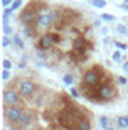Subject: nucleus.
I'll use <instances>...</instances> for the list:
<instances>
[{
  "label": "nucleus",
  "mask_w": 128,
  "mask_h": 130,
  "mask_svg": "<svg viewBox=\"0 0 128 130\" xmlns=\"http://www.w3.org/2000/svg\"><path fill=\"white\" fill-rule=\"evenodd\" d=\"M115 31L119 34H128V26H125V24H115Z\"/></svg>",
  "instance_id": "2eb2a0df"
},
{
  "label": "nucleus",
  "mask_w": 128,
  "mask_h": 130,
  "mask_svg": "<svg viewBox=\"0 0 128 130\" xmlns=\"http://www.w3.org/2000/svg\"><path fill=\"white\" fill-rule=\"evenodd\" d=\"M34 119H35V112H34L32 109H26V108H24L21 119H19V122L13 128H29V127L32 125Z\"/></svg>",
  "instance_id": "39448f33"
},
{
  "label": "nucleus",
  "mask_w": 128,
  "mask_h": 130,
  "mask_svg": "<svg viewBox=\"0 0 128 130\" xmlns=\"http://www.w3.org/2000/svg\"><path fill=\"white\" fill-rule=\"evenodd\" d=\"M77 128H80V130H90L93 128V124H91V116H87V117H83L80 122H78V127Z\"/></svg>",
  "instance_id": "9d476101"
},
{
  "label": "nucleus",
  "mask_w": 128,
  "mask_h": 130,
  "mask_svg": "<svg viewBox=\"0 0 128 130\" xmlns=\"http://www.w3.org/2000/svg\"><path fill=\"white\" fill-rule=\"evenodd\" d=\"M126 26H128V24H126Z\"/></svg>",
  "instance_id": "c756f323"
},
{
  "label": "nucleus",
  "mask_w": 128,
  "mask_h": 130,
  "mask_svg": "<svg viewBox=\"0 0 128 130\" xmlns=\"http://www.w3.org/2000/svg\"><path fill=\"white\" fill-rule=\"evenodd\" d=\"M117 127L119 128H128V116H122L117 119Z\"/></svg>",
  "instance_id": "9b49d317"
},
{
  "label": "nucleus",
  "mask_w": 128,
  "mask_h": 130,
  "mask_svg": "<svg viewBox=\"0 0 128 130\" xmlns=\"http://www.w3.org/2000/svg\"><path fill=\"white\" fill-rule=\"evenodd\" d=\"M51 37H53V40H55V43H59V42H61L59 32H51Z\"/></svg>",
  "instance_id": "5701e85b"
},
{
  "label": "nucleus",
  "mask_w": 128,
  "mask_h": 130,
  "mask_svg": "<svg viewBox=\"0 0 128 130\" xmlns=\"http://www.w3.org/2000/svg\"><path fill=\"white\" fill-rule=\"evenodd\" d=\"M3 68L10 69V68H11V61H10V59H3Z\"/></svg>",
  "instance_id": "bb28decb"
},
{
  "label": "nucleus",
  "mask_w": 128,
  "mask_h": 130,
  "mask_svg": "<svg viewBox=\"0 0 128 130\" xmlns=\"http://www.w3.org/2000/svg\"><path fill=\"white\" fill-rule=\"evenodd\" d=\"M11 32H13V27L10 26V24H3V34L5 36H10Z\"/></svg>",
  "instance_id": "aec40b11"
},
{
  "label": "nucleus",
  "mask_w": 128,
  "mask_h": 130,
  "mask_svg": "<svg viewBox=\"0 0 128 130\" xmlns=\"http://www.w3.org/2000/svg\"><path fill=\"white\" fill-rule=\"evenodd\" d=\"M125 3H128V0H125Z\"/></svg>",
  "instance_id": "c85d7f7f"
},
{
  "label": "nucleus",
  "mask_w": 128,
  "mask_h": 130,
  "mask_svg": "<svg viewBox=\"0 0 128 130\" xmlns=\"http://www.w3.org/2000/svg\"><path fill=\"white\" fill-rule=\"evenodd\" d=\"M88 3L91 5V7H95V8H104L106 7V0H88Z\"/></svg>",
  "instance_id": "ddd939ff"
},
{
  "label": "nucleus",
  "mask_w": 128,
  "mask_h": 130,
  "mask_svg": "<svg viewBox=\"0 0 128 130\" xmlns=\"http://www.w3.org/2000/svg\"><path fill=\"white\" fill-rule=\"evenodd\" d=\"M62 82H64V85H72L74 84V76L72 74H64V77H62Z\"/></svg>",
  "instance_id": "4468645a"
},
{
  "label": "nucleus",
  "mask_w": 128,
  "mask_h": 130,
  "mask_svg": "<svg viewBox=\"0 0 128 130\" xmlns=\"http://www.w3.org/2000/svg\"><path fill=\"white\" fill-rule=\"evenodd\" d=\"M13 43L16 45L18 48H24V40L19 34H13Z\"/></svg>",
  "instance_id": "f8f14e48"
},
{
  "label": "nucleus",
  "mask_w": 128,
  "mask_h": 130,
  "mask_svg": "<svg viewBox=\"0 0 128 130\" xmlns=\"http://www.w3.org/2000/svg\"><path fill=\"white\" fill-rule=\"evenodd\" d=\"M35 27L38 29V31H43V29L51 27V23H50V16H48V13L42 11V13L37 14V18H35Z\"/></svg>",
  "instance_id": "6e6552de"
},
{
  "label": "nucleus",
  "mask_w": 128,
  "mask_h": 130,
  "mask_svg": "<svg viewBox=\"0 0 128 130\" xmlns=\"http://www.w3.org/2000/svg\"><path fill=\"white\" fill-rule=\"evenodd\" d=\"M2 47L3 48H8L10 47V39H8V36H5V34H3V37H2Z\"/></svg>",
  "instance_id": "412c9836"
},
{
  "label": "nucleus",
  "mask_w": 128,
  "mask_h": 130,
  "mask_svg": "<svg viewBox=\"0 0 128 130\" xmlns=\"http://www.w3.org/2000/svg\"><path fill=\"white\" fill-rule=\"evenodd\" d=\"M23 111H24V108L21 104H14V106H5L3 104V117L7 122H11L13 127L19 122V119L23 116Z\"/></svg>",
  "instance_id": "7ed1b4c3"
},
{
  "label": "nucleus",
  "mask_w": 128,
  "mask_h": 130,
  "mask_svg": "<svg viewBox=\"0 0 128 130\" xmlns=\"http://www.w3.org/2000/svg\"><path fill=\"white\" fill-rule=\"evenodd\" d=\"M48 16H50V23H51V27H61L62 26V21H64V14H62V10L59 8H51L48 11Z\"/></svg>",
  "instance_id": "0eeeda50"
},
{
  "label": "nucleus",
  "mask_w": 128,
  "mask_h": 130,
  "mask_svg": "<svg viewBox=\"0 0 128 130\" xmlns=\"http://www.w3.org/2000/svg\"><path fill=\"white\" fill-rule=\"evenodd\" d=\"M71 95H72V98H78V96H80V90L75 88V87H72L71 88Z\"/></svg>",
  "instance_id": "4be33fe9"
},
{
  "label": "nucleus",
  "mask_w": 128,
  "mask_h": 130,
  "mask_svg": "<svg viewBox=\"0 0 128 130\" xmlns=\"http://www.w3.org/2000/svg\"><path fill=\"white\" fill-rule=\"evenodd\" d=\"M123 69H125L126 74H128V63H123Z\"/></svg>",
  "instance_id": "cd10ccee"
},
{
  "label": "nucleus",
  "mask_w": 128,
  "mask_h": 130,
  "mask_svg": "<svg viewBox=\"0 0 128 130\" xmlns=\"http://www.w3.org/2000/svg\"><path fill=\"white\" fill-rule=\"evenodd\" d=\"M106 69L101 68L99 64H95V66L88 68L85 72H83V77H82V85L80 88H95L101 84L102 77L106 76Z\"/></svg>",
  "instance_id": "f257e3e1"
},
{
  "label": "nucleus",
  "mask_w": 128,
  "mask_h": 130,
  "mask_svg": "<svg viewBox=\"0 0 128 130\" xmlns=\"http://www.w3.org/2000/svg\"><path fill=\"white\" fill-rule=\"evenodd\" d=\"M115 47L119 48V50H126V47H128V45H125V43H122V42H115Z\"/></svg>",
  "instance_id": "393cba45"
},
{
  "label": "nucleus",
  "mask_w": 128,
  "mask_h": 130,
  "mask_svg": "<svg viewBox=\"0 0 128 130\" xmlns=\"http://www.w3.org/2000/svg\"><path fill=\"white\" fill-rule=\"evenodd\" d=\"M101 19H104V21H107V23H112V21H115V16L114 14H109V13H102Z\"/></svg>",
  "instance_id": "dca6fc26"
},
{
  "label": "nucleus",
  "mask_w": 128,
  "mask_h": 130,
  "mask_svg": "<svg viewBox=\"0 0 128 130\" xmlns=\"http://www.w3.org/2000/svg\"><path fill=\"white\" fill-rule=\"evenodd\" d=\"M53 45H56V43H55V40H53L51 34H43V36L37 40L35 48L38 50V52H48V50L53 48Z\"/></svg>",
  "instance_id": "423d86ee"
},
{
  "label": "nucleus",
  "mask_w": 128,
  "mask_h": 130,
  "mask_svg": "<svg viewBox=\"0 0 128 130\" xmlns=\"http://www.w3.org/2000/svg\"><path fill=\"white\" fill-rule=\"evenodd\" d=\"M3 104L5 106H14V104H21V93L13 87H7L3 90Z\"/></svg>",
  "instance_id": "20e7f679"
},
{
  "label": "nucleus",
  "mask_w": 128,
  "mask_h": 130,
  "mask_svg": "<svg viewBox=\"0 0 128 130\" xmlns=\"http://www.w3.org/2000/svg\"><path fill=\"white\" fill-rule=\"evenodd\" d=\"M99 127L101 128H109V119H107V117H101L99 119Z\"/></svg>",
  "instance_id": "f3484780"
},
{
  "label": "nucleus",
  "mask_w": 128,
  "mask_h": 130,
  "mask_svg": "<svg viewBox=\"0 0 128 130\" xmlns=\"http://www.w3.org/2000/svg\"><path fill=\"white\" fill-rule=\"evenodd\" d=\"M117 80H119V84H120V85H126V84H128V80H126V79L125 77H117Z\"/></svg>",
  "instance_id": "a878e982"
},
{
  "label": "nucleus",
  "mask_w": 128,
  "mask_h": 130,
  "mask_svg": "<svg viewBox=\"0 0 128 130\" xmlns=\"http://www.w3.org/2000/svg\"><path fill=\"white\" fill-rule=\"evenodd\" d=\"M16 87H18V92L21 93L23 98H32L34 93L37 90H40V85L35 84L34 80H31V79H21V80H18Z\"/></svg>",
  "instance_id": "f03ea898"
},
{
  "label": "nucleus",
  "mask_w": 128,
  "mask_h": 130,
  "mask_svg": "<svg viewBox=\"0 0 128 130\" xmlns=\"http://www.w3.org/2000/svg\"><path fill=\"white\" fill-rule=\"evenodd\" d=\"M120 58H122L120 52H114V55H112V59H114V61H120Z\"/></svg>",
  "instance_id": "b1692460"
},
{
  "label": "nucleus",
  "mask_w": 128,
  "mask_h": 130,
  "mask_svg": "<svg viewBox=\"0 0 128 130\" xmlns=\"http://www.w3.org/2000/svg\"><path fill=\"white\" fill-rule=\"evenodd\" d=\"M62 14H64V24H69V23H72V21H75L77 16H78V13L75 11V10H72V8H64L62 10Z\"/></svg>",
  "instance_id": "1a4fd4ad"
},
{
  "label": "nucleus",
  "mask_w": 128,
  "mask_h": 130,
  "mask_svg": "<svg viewBox=\"0 0 128 130\" xmlns=\"http://www.w3.org/2000/svg\"><path fill=\"white\" fill-rule=\"evenodd\" d=\"M10 77H11V72H10V69H5V68H3V71H2V79L7 82Z\"/></svg>",
  "instance_id": "6ab92c4d"
},
{
  "label": "nucleus",
  "mask_w": 128,
  "mask_h": 130,
  "mask_svg": "<svg viewBox=\"0 0 128 130\" xmlns=\"http://www.w3.org/2000/svg\"><path fill=\"white\" fill-rule=\"evenodd\" d=\"M21 5H23V0H13V3H11V7H10V8H11V11H16Z\"/></svg>",
  "instance_id": "a211bd4d"
}]
</instances>
